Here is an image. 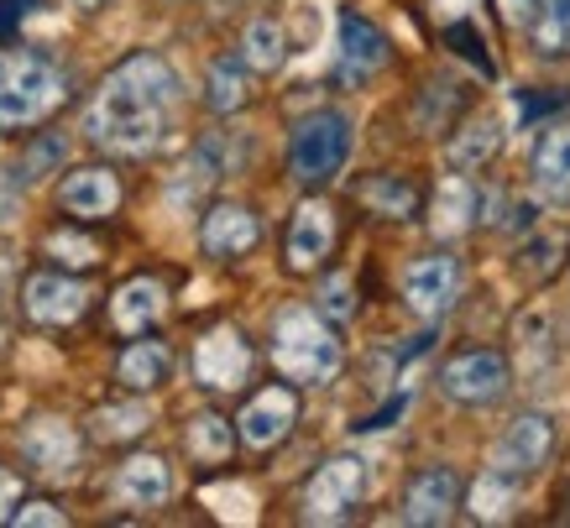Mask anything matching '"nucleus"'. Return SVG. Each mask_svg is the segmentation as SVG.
<instances>
[{
    "instance_id": "72a5a7b5",
    "label": "nucleus",
    "mask_w": 570,
    "mask_h": 528,
    "mask_svg": "<svg viewBox=\"0 0 570 528\" xmlns=\"http://www.w3.org/2000/svg\"><path fill=\"white\" fill-rule=\"evenodd\" d=\"M63 153H69V147H63V137H42L32 153H27V163L17 168V184H32V178H42V168L63 163Z\"/></svg>"
},
{
    "instance_id": "58836bf2",
    "label": "nucleus",
    "mask_w": 570,
    "mask_h": 528,
    "mask_svg": "<svg viewBox=\"0 0 570 528\" xmlns=\"http://www.w3.org/2000/svg\"><path fill=\"white\" fill-rule=\"evenodd\" d=\"M17 502H21V477L17 471H0V524H11Z\"/></svg>"
},
{
    "instance_id": "4468645a",
    "label": "nucleus",
    "mask_w": 570,
    "mask_h": 528,
    "mask_svg": "<svg viewBox=\"0 0 570 528\" xmlns=\"http://www.w3.org/2000/svg\"><path fill=\"white\" fill-rule=\"evenodd\" d=\"M335 27H341V63H335L341 85H366V79L393 58L387 37H382V27H372L362 11H341Z\"/></svg>"
},
{
    "instance_id": "39448f33",
    "label": "nucleus",
    "mask_w": 570,
    "mask_h": 528,
    "mask_svg": "<svg viewBox=\"0 0 570 528\" xmlns=\"http://www.w3.org/2000/svg\"><path fill=\"white\" fill-rule=\"evenodd\" d=\"M513 388V366L502 351H461V356H450L440 366V392H445L450 403H461V409H492L502 403Z\"/></svg>"
},
{
    "instance_id": "f03ea898",
    "label": "nucleus",
    "mask_w": 570,
    "mask_h": 528,
    "mask_svg": "<svg viewBox=\"0 0 570 528\" xmlns=\"http://www.w3.org/2000/svg\"><path fill=\"white\" fill-rule=\"evenodd\" d=\"M63 100H69V74H63L58 58H48L37 48L0 52V131L37 126Z\"/></svg>"
},
{
    "instance_id": "6e6552de",
    "label": "nucleus",
    "mask_w": 570,
    "mask_h": 528,
    "mask_svg": "<svg viewBox=\"0 0 570 528\" xmlns=\"http://www.w3.org/2000/svg\"><path fill=\"white\" fill-rule=\"evenodd\" d=\"M252 361L257 356H252V345H246V335L236 324H215V330H205L199 345H194V377H199V388H209V392L246 388Z\"/></svg>"
},
{
    "instance_id": "a211bd4d",
    "label": "nucleus",
    "mask_w": 570,
    "mask_h": 528,
    "mask_svg": "<svg viewBox=\"0 0 570 528\" xmlns=\"http://www.w3.org/2000/svg\"><path fill=\"white\" fill-rule=\"evenodd\" d=\"M163 314H168V289L157 277H131L110 299V320H116L121 335H147Z\"/></svg>"
},
{
    "instance_id": "c85d7f7f",
    "label": "nucleus",
    "mask_w": 570,
    "mask_h": 528,
    "mask_svg": "<svg viewBox=\"0 0 570 528\" xmlns=\"http://www.w3.org/2000/svg\"><path fill=\"white\" fill-rule=\"evenodd\" d=\"M147 424H153V413L141 409V403H105V409H95V419H89V434L105 444H116V440L147 434Z\"/></svg>"
},
{
    "instance_id": "e433bc0d",
    "label": "nucleus",
    "mask_w": 570,
    "mask_h": 528,
    "mask_svg": "<svg viewBox=\"0 0 570 528\" xmlns=\"http://www.w3.org/2000/svg\"><path fill=\"white\" fill-rule=\"evenodd\" d=\"M498 11H502V21H508L513 32H529V21H534V11H539V0H498Z\"/></svg>"
},
{
    "instance_id": "4c0bfd02",
    "label": "nucleus",
    "mask_w": 570,
    "mask_h": 528,
    "mask_svg": "<svg viewBox=\"0 0 570 528\" xmlns=\"http://www.w3.org/2000/svg\"><path fill=\"white\" fill-rule=\"evenodd\" d=\"M32 6H37V0H0V48L11 42V32L21 27V17H27Z\"/></svg>"
},
{
    "instance_id": "ddd939ff",
    "label": "nucleus",
    "mask_w": 570,
    "mask_h": 528,
    "mask_svg": "<svg viewBox=\"0 0 570 528\" xmlns=\"http://www.w3.org/2000/svg\"><path fill=\"white\" fill-rule=\"evenodd\" d=\"M335 252V209L325 199H304L294 209V221H288V267L294 273H314V267H325V256Z\"/></svg>"
},
{
    "instance_id": "c756f323",
    "label": "nucleus",
    "mask_w": 570,
    "mask_h": 528,
    "mask_svg": "<svg viewBox=\"0 0 570 528\" xmlns=\"http://www.w3.org/2000/svg\"><path fill=\"white\" fill-rule=\"evenodd\" d=\"M513 497H519V487L513 481L492 477V471H482V481L471 487V518L476 524H502L508 512H513Z\"/></svg>"
},
{
    "instance_id": "2eb2a0df",
    "label": "nucleus",
    "mask_w": 570,
    "mask_h": 528,
    "mask_svg": "<svg viewBox=\"0 0 570 528\" xmlns=\"http://www.w3.org/2000/svg\"><path fill=\"white\" fill-rule=\"evenodd\" d=\"M58 205L73 221H110L121 209V178L110 168H73L63 184H58Z\"/></svg>"
},
{
    "instance_id": "a19ab883",
    "label": "nucleus",
    "mask_w": 570,
    "mask_h": 528,
    "mask_svg": "<svg viewBox=\"0 0 570 528\" xmlns=\"http://www.w3.org/2000/svg\"><path fill=\"white\" fill-rule=\"evenodd\" d=\"M73 6H85V11H100V6H110V0H73Z\"/></svg>"
},
{
    "instance_id": "473e14b6",
    "label": "nucleus",
    "mask_w": 570,
    "mask_h": 528,
    "mask_svg": "<svg viewBox=\"0 0 570 528\" xmlns=\"http://www.w3.org/2000/svg\"><path fill=\"white\" fill-rule=\"evenodd\" d=\"M320 314L335 324H346L356 314V289H351V277H325V289H320Z\"/></svg>"
},
{
    "instance_id": "0eeeda50",
    "label": "nucleus",
    "mask_w": 570,
    "mask_h": 528,
    "mask_svg": "<svg viewBox=\"0 0 570 528\" xmlns=\"http://www.w3.org/2000/svg\"><path fill=\"white\" fill-rule=\"evenodd\" d=\"M554 450V424H550V413H539V409H523L513 424L502 429V440L498 450H492V477L502 481H513V487H523V481L534 477L539 466L550 460Z\"/></svg>"
},
{
    "instance_id": "cd10ccee",
    "label": "nucleus",
    "mask_w": 570,
    "mask_h": 528,
    "mask_svg": "<svg viewBox=\"0 0 570 528\" xmlns=\"http://www.w3.org/2000/svg\"><path fill=\"white\" fill-rule=\"evenodd\" d=\"M205 100L215 116H230V110H242L246 100H252V89H246V63L242 58H220L215 69H209V89Z\"/></svg>"
},
{
    "instance_id": "f3484780",
    "label": "nucleus",
    "mask_w": 570,
    "mask_h": 528,
    "mask_svg": "<svg viewBox=\"0 0 570 528\" xmlns=\"http://www.w3.org/2000/svg\"><path fill=\"white\" fill-rule=\"evenodd\" d=\"M262 241V221L246 205H209L205 225H199V246L215 262H236Z\"/></svg>"
},
{
    "instance_id": "aec40b11",
    "label": "nucleus",
    "mask_w": 570,
    "mask_h": 528,
    "mask_svg": "<svg viewBox=\"0 0 570 528\" xmlns=\"http://www.w3.org/2000/svg\"><path fill=\"white\" fill-rule=\"evenodd\" d=\"M116 492L131 502V508H163L174 497V466L163 456H131L116 477Z\"/></svg>"
},
{
    "instance_id": "20e7f679",
    "label": "nucleus",
    "mask_w": 570,
    "mask_h": 528,
    "mask_svg": "<svg viewBox=\"0 0 570 528\" xmlns=\"http://www.w3.org/2000/svg\"><path fill=\"white\" fill-rule=\"evenodd\" d=\"M351 157V120L341 110H314L294 126V141H288V173H294L304 188L330 184L335 173L346 168Z\"/></svg>"
},
{
    "instance_id": "ea45409f",
    "label": "nucleus",
    "mask_w": 570,
    "mask_h": 528,
    "mask_svg": "<svg viewBox=\"0 0 570 528\" xmlns=\"http://www.w3.org/2000/svg\"><path fill=\"white\" fill-rule=\"evenodd\" d=\"M11 273H17V256H11V246H0V289L11 283Z\"/></svg>"
},
{
    "instance_id": "b1692460",
    "label": "nucleus",
    "mask_w": 570,
    "mask_h": 528,
    "mask_svg": "<svg viewBox=\"0 0 570 528\" xmlns=\"http://www.w3.org/2000/svg\"><path fill=\"white\" fill-rule=\"evenodd\" d=\"M356 199H362L377 221H414L419 215V188L409 184V178H397V173H372V178H362L356 184Z\"/></svg>"
},
{
    "instance_id": "4be33fe9",
    "label": "nucleus",
    "mask_w": 570,
    "mask_h": 528,
    "mask_svg": "<svg viewBox=\"0 0 570 528\" xmlns=\"http://www.w3.org/2000/svg\"><path fill=\"white\" fill-rule=\"evenodd\" d=\"M502 147V120L498 116H471L455 137H450L445 157H450V168L455 173H482L492 157H498Z\"/></svg>"
},
{
    "instance_id": "1a4fd4ad",
    "label": "nucleus",
    "mask_w": 570,
    "mask_h": 528,
    "mask_svg": "<svg viewBox=\"0 0 570 528\" xmlns=\"http://www.w3.org/2000/svg\"><path fill=\"white\" fill-rule=\"evenodd\" d=\"M403 299H409V309H414L419 320L450 314V304L461 299V262L450 252L414 256V262L403 267Z\"/></svg>"
},
{
    "instance_id": "7ed1b4c3",
    "label": "nucleus",
    "mask_w": 570,
    "mask_h": 528,
    "mask_svg": "<svg viewBox=\"0 0 570 528\" xmlns=\"http://www.w3.org/2000/svg\"><path fill=\"white\" fill-rule=\"evenodd\" d=\"M273 366L288 382H304V388H320L341 372V341L325 324V314L314 309H283L273 320Z\"/></svg>"
},
{
    "instance_id": "423d86ee",
    "label": "nucleus",
    "mask_w": 570,
    "mask_h": 528,
    "mask_svg": "<svg viewBox=\"0 0 570 528\" xmlns=\"http://www.w3.org/2000/svg\"><path fill=\"white\" fill-rule=\"evenodd\" d=\"M366 487H372V471H366L362 456H335L325 460L314 481L304 487V518L309 524H335V518H351L362 508Z\"/></svg>"
},
{
    "instance_id": "f257e3e1",
    "label": "nucleus",
    "mask_w": 570,
    "mask_h": 528,
    "mask_svg": "<svg viewBox=\"0 0 570 528\" xmlns=\"http://www.w3.org/2000/svg\"><path fill=\"white\" fill-rule=\"evenodd\" d=\"M178 110V74L163 52H131L100 79L85 110V131L95 147L121 157H147L163 147Z\"/></svg>"
},
{
    "instance_id": "a878e982",
    "label": "nucleus",
    "mask_w": 570,
    "mask_h": 528,
    "mask_svg": "<svg viewBox=\"0 0 570 528\" xmlns=\"http://www.w3.org/2000/svg\"><path fill=\"white\" fill-rule=\"evenodd\" d=\"M283 58H288V37H283V27H277L273 17L252 21L246 37H242V63L246 69L273 74V69H283Z\"/></svg>"
},
{
    "instance_id": "6ab92c4d",
    "label": "nucleus",
    "mask_w": 570,
    "mask_h": 528,
    "mask_svg": "<svg viewBox=\"0 0 570 528\" xmlns=\"http://www.w3.org/2000/svg\"><path fill=\"white\" fill-rule=\"evenodd\" d=\"M534 184L554 205H570V120L544 126V137L534 147Z\"/></svg>"
},
{
    "instance_id": "7c9ffc66",
    "label": "nucleus",
    "mask_w": 570,
    "mask_h": 528,
    "mask_svg": "<svg viewBox=\"0 0 570 528\" xmlns=\"http://www.w3.org/2000/svg\"><path fill=\"white\" fill-rule=\"evenodd\" d=\"M445 42L461 52L466 63H476V69H482V79H498V63H492V52H487V37H482V27H476L471 17L445 21Z\"/></svg>"
},
{
    "instance_id": "412c9836",
    "label": "nucleus",
    "mask_w": 570,
    "mask_h": 528,
    "mask_svg": "<svg viewBox=\"0 0 570 528\" xmlns=\"http://www.w3.org/2000/svg\"><path fill=\"white\" fill-rule=\"evenodd\" d=\"M168 372H174V351L163 341H131L121 351V361H116V382H121L126 392H153L168 382Z\"/></svg>"
},
{
    "instance_id": "f8f14e48",
    "label": "nucleus",
    "mask_w": 570,
    "mask_h": 528,
    "mask_svg": "<svg viewBox=\"0 0 570 528\" xmlns=\"http://www.w3.org/2000/svg\"><path fill=\"white\" fill-rule=\"evenodd\" d=\"M298 424V392L273 382V388H262L252 403L242 409L236 419V440H246L252 450H273L277 440H288V429Z\"/></svg>"
},
{
    "instance_id": "bb28decb",
    "label": "nucleus",
    "mask_w": 570,
    "mask_h": 528,
    "mask_svg": "<svg viewBox=\"0 0 570 528\" xmlns=\"http://www.w3.org/2000/svg\"><path fill=\"white\" fill-rule=\"evenodd\" d=\"M539 58H566L570 52V0H539L534 21H529Z\"/></svg>"
},
{
    "instance_id": "9d476101",
    "label": "nucleus",
    "mask_w": 570,
    "mask_h": 528,
    "mask_svg": "<svg viewBox=\"0 0 570 528\" xmlns=\"http://www.w3.org/2000/svg\"><path fill=\"white\" fill-rule=\"evenodd\" d=\"M21 309H27V320L42 324V330H63V324L85 320L89 289L69 273H32L21 283Z\"/></svg>"
},
{
    "instance_id": "2f4dec72",
    "label": "nucleus",
    "mask_w": 570,
    "mask_h": 528,
    "mask_svg": "<svg viewBox=\"0 0 570 528\" xmlns=\"http://www.w3.org/2000/svg\"><path fill=\"white\" fill-rule=\"evenodd\" d=\"M42 252L52 256V262H63V267H95L100 262V241L79 236V231H52L48 241H42Z\"/></svg>"
},
{
    "instance_id": "c9c22d12",
    "label": "nucleus",
    "mask_w": 570,
    "mask_h": 528,
    "mask_svg": "<svg viewBox=\"0 0 570 528\" xmlns=\"http://www.w3.org/2000/svg\"><path fill=\"white\" fill-rule=\"evenodd\" d=\"M560 105H570V95H534V89H519V116L523 120L544 116V110H560Z\"/></svg>"
},
{
    "instance_id": "dca6fc26",
    "label": "nucleus",
    "mask_w": 570,
    "mask_h": 528,
    "mask_svg": "<svg viewBox=\"0 0 570 528\" xmlns=\"http://www.w3.org/2000/svg\"><path fill=\"white\" fill-rule=\"evenodd\" d=\"M17 444L27 456V466L42 471V477H73V466H79V434L63 419H32L21 429Z\"/></svg>"
},
{
    "instance_id": "9b49d317",
    "label": "nucleus",
    "mask_w": 570,
    "mask_h": 528,
    "mask_svg": "<svg viewBox=\"0 0 570 528\" xmlns=\"http://www.w3.org/2000/svg\"><path fill=\"white\" fill-rule=\"evenodd\" d=\"M461 508V477L450 466H424L403 487V524L414 528H440Z\"/></svg>"
},
{
    "instance_id": "f704fd0d",
    "label": "nucleus",
    "mask_w": 570,
    "mask_h": 528,
    "mask_svg": "<svg viewBox=\"0 0 570 528\" xmlns=\"http://www.w3.org/2000/svg\"><path fill=\"white\" fill-rule=\"evenodd\" d=\"M11 524L17 528H63L69 518H63V508H52V502H21V508H11Z\"/></svg>"
},
{
    "instance_id": "393cba45",
    "label": "nucleus",
    "mask_w": 570,
    "mask_h": 528,
    "mask_svg": "<svg viewBox=\"0 0 570 528\" xmlns=\"http://www.w3.org/2000/svg\"><path fill=\"white\" fill-rule=\"evenodd\" d=\"M184 450H189V460H199V466H225L230 450H236V429H230V419H220V413H194L189 429H184Z\"/></svg>"
},
{
    "instance_id": "5701e85b",
    "label": "nucleus",
    "mask_w": 570,
    "mask_h": 528,
    "mask_svg": "<svg viewBox=\"0 0 570 528\" xmlns=\"http://www.w3.org/2000/svg\"><path fill=\"white\" fill-rule=\"evenodd\" d=\"M482 221V194L466 184V178H445V184L434 188V236L450 241V236H461V231H471V225Z\"/></svg>"
},
{
    "instance_id": "79ce46f5",
    "label": "nucleus",
    "mask_w": 570,
    "mask_h": 528,
    "mask_svg": "<svg viewBox=\"0 0 570 528\" xmlns=\"http://www.w3.org/2000/svg\"><path fill=\"white\" fill-rule=\"evenodd\" d=\"M0 345H6V320H0Z\"/></svg>"
}]
</instances>
